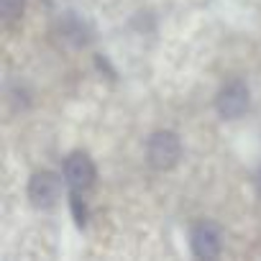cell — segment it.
<instances>
[{"label": "cell", "instance_id": "6da1fadb", "mask_svg": "<svg viewBox=\"0 0 261 261\" xmlns=\"http://www.w3.org/2000/svg\"><path fill=\"white\" fill-rule=\"evenodd\" d=\"M177 159H179V139L169 130L154 134L149 141V162L156 169H169L177 164Z\"/></svg>", "mask_w": 261, "mask_h": 261}, {"label": "cell", "instance_id": "7a4b0ae2", "mask_svg": "<svg viewBox=\"0 0 261 261\" xmlns=\"http://www.w3.org/2000/svg\"><path fill=\"white\" fill-rule=\"evenodd\" d=\"M248 108V90L243 82H230L218 95V110L223 118H238Z\"/></svg>", "mask_w": 261, "mask_h": 261}, {"label": "cell", "instance_id": "3957f363", "mask_svg": "<svg viewBox=\"0 0 261 261\" xmlns=\"http://www.w3.org/2000/svg\"><path fill=\"white\" fill-rule=\"evenodd\" d=\"M29 197H31V202L39 205V207L54 205L57 197H59V179H57L51 172L36 174V177L31 179V185H29Z\"/></svg>", "mask_w": 261, "mask_h": 261}, {"label": "cell", "instance_id": "277c9868", "mask_svg": "<svg viewBox=\"0 0 261 261\" xmlns=\"http://www.w3.org/2000/svg\"><path fill=\"white\" fill-rule=\"evenodd\" d=\"M64 177H67V182L74 190H87L92 185V179H95V167H92V162L85 154H74L64 164Z\"/></svg>", "mask_w": 261, "mask_h": 261}, {"label": "cell", "instance_id": "5b68a950", "mask_svg": "<svg viewBox=\"0 0 261 261\" xmlns=\"http://www.w3.org/2000/svg\"><path fill=\"white\" fill-rule=\"evenodd\" d=\"M192 248L200 258H213L220 251V233L213 223H200L192 230Z\"/></svg>", "mask_w": 261, "mask_h": 261}, {"label": "cell", "instance_id": "8992f818", "mask_svg": "<svg viewBox=\"0 0 261 261\" xmlns=\"http://www.w3.org/2000/svg\"><path fill=\"white\" fill-rule=\"evenodd\" d=\"M0 11H3V16L8 21L18 18L21 11H23V0H0Z\"/></svg>", "mask_w": 261, "mask_h": 261}, {"label": "cell", "instance_id": "52a82bcc", "mask_svg": "<svg viewBox=\"0 0 261 261\" xmlns=\"http://www.w3.org/2000/svg\"><path fill=\"white\" fill-rule=\"evenodd\" d=\"M72 213H74V220L82 225L85 218H87V210H85V202H82L80 197H72Z\"/></svg>", "mask_w": 261, "mask_h": 261}, {"label": "cell", "instance_id": "ba28073f", "mask_svg": "<svg viewBox=\"0 0 261 261\" xmlns=\"http://www.w3.org/2000/svg\"><path fill=\"white\" fill-rule=\"evenodd\" d=\"M258 192H261V174H258Z\"/></svg>", "mask_w": 261, "mask_h": 261}]
</instances>
